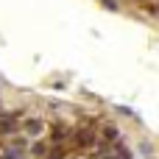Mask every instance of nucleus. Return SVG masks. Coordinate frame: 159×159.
Listing matches in <instances>:
<instances>
[{
	"instance_id": "1",
	"label": "nucleus",
	"mask_w": 159,
	"mask_h": 159,
	"mask_svg": "<svg viewBox=\"0 0 159 159\" xmlns=\"http://www.w3.org/2000/svg\"><path fill=\"white\" fill-rule=\"evenodd\" d=\"M75 140H78V143H81V145H89V143H92V140H95V137H92V134H89V131H78V134H75Z\"/></svg>"
},
{
	"instance_id": "2",
	"label": "nucleus",
	"mask_w": 159,
	"mask_h": 159,
	"mask_svg": "<svg viewBox=\"0 0 159 159\" xmlns=\"http://www.w3.org/2000/svg\"><path fill=\"white\" fill-rule=\"evenodd\" d=\"M39 129H42V123H39V120H31V123H25V131H28V134H39Z\"/></svg>"
},
{
	"instance_id": "3",
	"label": "nucleus",
	"mask_w": 159,
	"mask_h": 159,
	"mask_svg": "<svg viewBox=\"0 0 159 159\" xmlns=\"http://www.w3.org/2000/svg\"><path fill=\"white\" fill-rule=\"evenodd\" d=\"M53 140H64V129L61 126H53Z\"/></svg>"
},
{
	"instance_id": "4",
	"label": "nucleus",
	"mask_w": 159,
	"mask_h": 159,
	"mask_svg": "<svg viewBox=\"0 0 159 159\" xmlns=\"http://www.w3.org/2000/svg\"><path fill=\"white\" fill-rule=\"evenodd\" d=\"M103 134H106V140H117V131H115L112 126H106V131H103Z\"/></svg>"
}]
</instances>
